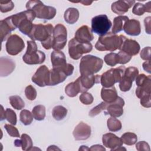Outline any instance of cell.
Wrapping results in <instances>:
<instances>
[{
    "instance_id": "obj_16",
    "label": "cell",
    "mask_w": 151,
    "mask_h": 151,
    "mask_svg": "<svg viewBox=\"0 0 151 151\" xmlns=\"http://www.w3.org/2000/svg\"><path fill=\"white\" fill-rule=\"evenodd\" d=\"M102 142L104 146L110 149L111 150H117V149L123 145L122 139L111 133L103 134Z\"/></svg>"
},
{
    "instance_id": "obj_5",
    "label": "cell",
    "mask_w": 151,
    "mask_h": 151,
    "mask_svg": "<svg viewBox=\"0 0 151 151\" xmlns=\"http://www.w3.org/2000/svg\"><path fill=\"white\" fill-rule=\"evenodd\" d=\"M22 60L25 63L29 65L40 64L44 62L45 54L37 50V45L34 41H27V49Z\"/></svg>"
},
{
    "instance_id": "obj_37",
    "label": "cell",
    "mask_w": 151,
    "mask_h": 151,
    "mask_svg": "<svg viewBox=\"0 0 151 151\" xmlns=\"http://www.w3.org/2000/svg\"><path fill=\"white\" fill-rule=\"evenodd\" d=\"M20 121L25 126L29 125L33 120V116L32 113H31L28 110H22L19 114Z\"/></svg>"
},
{
    "instance_id": "obj_54",
    "label": "cell",
    "mask_w": 151,
    "mask_h": 151,
    "mask_svg": "<svg viewBox=\"0 0 151 151\" xmlns=\"http://www.w3.org/2000/svg\"><path fill=\"white\" fill-rule=\"evenodd\" d=\"M80 2L82 3L84 5H90L93 3V1H81L78 2Z\"/></svg>"
},
{
    "instance_id": "obj_4",
    "label": "cell",
    "mask_w": 151,
    "mask_h": 151,
    "mask_svg": "<svg viewBox=\"0 0 151 151\" xmlns=\"http://www.w3.org/2000/svg\"><path fill=\"white\" fill-rule=\"evenodd\" d=\"M27 10L34 12L36 17L40 19L50 20L54 18L56 9L52 6H46L40 1H29L26 4Z\"/></svg>"
},
{
    "instance_id": "obj_26",
    "label": "cell",
    "mask_w": 151,
    "mask_h": 151,
    "mask_svg": "<svg viewBox=\"0 0 151 151\" xmlns=\"http://www.w3.org/2000/svg\"><path fill=\"white\" fill-rule=\"evenodd\" d=\"M118 97L116 89L114 86L109 88L103 87L101 88V97L104 102L109 104L113 103Z\"/></svg>"
},
{
    "instance_id": "obj_50",
    "label": "cell",
    "mask_w": 151,
    "mask_h": 151,
    "mask_svg": "<svg viewBox=\"0 0 151 151\" xmlns=\"http://www.w3.org/2000/svg\"><path fill=\"white\" fill-rule=\"evenodd\" d=\"M150 20H151L150 17H147L145 18L144 20V23L145 26V31L148 34H150V32H150Z\"/></svg>"
},
{
    "instance_id": "obj_43",
    "label": "cell",
    "mask_w": 151,
    "mask_h": 151,
    "mask_svg": "<svg viewBox=\"0 0 151 151\" xmlns=\"http://www.w3.org/2000/svg\"><path fill=\"white\" fill-rule=\"evenodd\" d=\"M14 7V4L11 1L0 2V11L1 12H7L11 11Z\"/></svg>"
},
{
    "instance_id": "obj_27",
    "label": "cell",
    "mask_w": 151,
    "mask_h": 151,
    "mask_svg": "<svg viewBox=\"0 0 151 151\" xmlns=\"http://www.w3.org/2000/svg\"><path fill=\"white\" fill-rule=\"evenodd\" d=\"M16 147H21L23 150H31L32 147V141L30 136L27 134H22L20 140L17 139L14 142Z\"/></svg>"
},
{
    "instance_id": "obj_20",
    "label": "cell",
    "mask_w": 151,
    "mask_h": 151,
    "mask_svg": "<svg viewBox=\"0 0 151 151\" xmlns=\"http://www.w3.org/2000/svg\"><path fill=\"white\" fill-rule=\"evenodd\" d=\"M124 106V100L118 97L115 101L109 104L107 107V113L113 117H119L123 113V106Z\"/></svg>"
},
{
    "instance_id": "obj_8",
    "label": "cell",
    "mask_w": 151,
    "mask_h": 151,
    "mask_svg": "<svg viewBox=\"0 0 151 151\" xmlns=\"http://www.w3.org/2000/svg\"><path fill=\"white\" fill-rule=\"evenodd\" d=\"M68 54L73 60H78L83 54H86L92 50L93 46L90 42L81 43L74 38L68 42Z\"/></svg>"
},
{
    "instance_id": "obj_2",
    "label": "cell",
    "mask_w": 151,
    "mask_h": 151,
    "mask_svg": "<svg viewBox=\"0 0 151 151\" xmlns=\"http://www.w3.org/2000/svg\"><path fill=\"white\" fill-rule=\"evenodd\" d=\"M14 26L24 34L28 35L31 32L34 24L32 21L36 15L34 11L26 10L10 16Z\"/></svg>"
},
{
    "instance_id": "obj_44",
    "label": "cell",
    "mask_w": 151,
    "mask_h": 151,
    "mask_svg": "<svg viewBox=\"0 0 151 151\" xmlns=\"http://www.w3.org/2000/svg\"><path fill=\"white\" fill-rule=\"evenodd\" d=\"M5 129H6L8 134L11 136V137H20L19 136V133L18 130V129L15 127L12 124H5L4 126Z\"/></svg>"
},
{
    "instance_id": "obj_14",
    "label": "cell",
    "mask_w": 151,
    "mask_h": 151,
    "mask_svg": "<svg viewBox=\"0 0 151 151\" xmlns=\"http://www.w3.org/2000/svg\"><path fill=\"white\" fill-rule=\"evenodd\" d=\"M100 75H81L79 77L76 81L78 84L80 93L86 92L95 84L100 83Z\"/></svg>"
},
{
    "instance_id": "obj_23",
    "label": "cell",
    "mask_w": 151,
    "mask_h": 151,
    "mask_svg": "<svg viewBox=\"0 0 151 151\" xmlns=\"http://www.w3.org/2000/svg\"><path fill=\"white\" fill-rule=\"evenodd\" d=\"M135 4L134 1H117L111 4V11L119 15L125 14L129 11V9Z\"/></svg>"
},
{
    "instance_id": "obj_51",
    "label": "cell",
    "mask_w": 151,
    "mask_h": 151,
    "mask_svg": "<svg viewBox=\"0 0 151 151\" xmlns=\"http://www.w3.org/2000/svg\"><path fill=\"white\" fill-rule=\"evenodd\" d=\"M143 68L145 71H147L149 73H150L151 72V68H150V60H148L147 61H145L143 63Z\"/></svg>"
},
{
    "instance_id": "obj_56",
    "label": "cell",
    "mask_w": 151,
    "mask_h": 151,
    "mask_svg": "<svg viewBox=\"0 0 151 151\" xmlns=\"http://www.w3.org/2000/svg\"><path fill=\"white\" fill-rule=\"evenodd\" d=\"M79 150H90V148L87 147L86 146H81L79 149Z\"/></svg>"
},
{
    "instance_id": "obj_6",
    "label": "cell",
    "mask_w": 151,
    "mask_h": 151,
    "mask_svg": "<svg viewBox=\"0 0 151 151\" xmlns=\"http://www.w3.org/2000/svg\"><path fill=\"white\" fill-rule=\"evenodd\" d=\"M126 68L124 66H120L115 68H111L104 72L100 76V83L102 86L106 88L114 86L115 83L120 81Z\"/></svg>"
},
{
    "instance_id": "obj_11",
    "label": "cell",
    "mask_w": 151,
    "mask_h": 151,
    "mask_svg": "<svg viewBox=\"0 0 151 151\" xmlns=\"http://www.w3.org/2000/svg\"><path fill=\"white\" fill-rule=\"evenodd\" d=\"M136 83L137 87L136 90V96L140 99L142 97L151 94V77L144 74H138L136 77Z\"/></svg>"
},
{
    "instance_id": "obj_34",
    "label": "cell",
    "mask_w": 151,
    "mask_h": 151,
    "mask_svg": "<svg viewBox=\"0 0 151 151\" xmlns=\"http://www.w3.org/2000/svg\"><path fill=\"white\" fill-rule=\"evenodd\" d=\"M120 139H122L123 143L128 146H132L137 142V136L134 133L126 132L122 135Z\"/></svg>"
},
{
    "instance_id": "obj_53",
    "label": "cell",
    "mask_w": 151,
    "mask_h": 151,
    "mask_svg": "<svg viewBox=\"0 0 151 151\" xmlns=\"http://www.w3.org/2000/svg\"><path fill=\"white\" fill-rule=\"evenodd\" d=\"M1 119L0 120L2 121L5 119V111L4 110L3 106H1Z\"/></svg>"
},
{
    "instance_id": "obj_10",
    "label": "cell",
    "mask_w": 151,
    "mask_h": 151,
    "mask_svg": "<svg viewBox=\"0 0 151 151\" xmlns=\"http://www.w3.org/2000/svg\"><path fill=\"white\" fill-rule=\"evenodd\" d=\"M53 47L54 50H61L65 47L67 40V30L65 26L58 24L55 26L53 31Z\"/></svg>"
},
{
    "instance_id": "obj_46",
    "label": "cell",
    "mask_w": 151,
    "mask_h": 151,
    "mask_svg": "<svg viewBox=\"0 0 151 151\" xmlns=\"http://www.w3.org/2000/svg\"><path fill=\"white\" fill-rule=\"evenodd\" d=\"M140 58L143 60H150V47H147L143 48L140 54Z\"/></svg>"
},
{
    "instance_id": "obj_30",
    "label": "cell",
    "mask_w": 151,
    "mask_h": 151,
    "mask_svg": "<svg viewBox=\"0 0 151 151\" xmlns=\"http://www.w3.org/2000/svg\"><path fill=\"white\" fill-rule=\"evenodd\" d=\"M151 12V6H150V1H149L145 4H143L140 2L135 3L133 8L132 9V12L136 15H142L145 12Z\"/></svg>"
},
{
    "instance_id": "obj_45",
    "label": "cell",
    "mask_w": 151,
    "mask_h": 151,
    "mask_svg": "<svg viewBox=\"0 0 151 151\" xmlns=\"http://www.w3.org/2000/svg\"><path fill=\"white\" fill-rule=\"evenodd\" d=\"M119 58V63L120 64H125L130 61L132 58V57L125 53L122 51H120L118 53Z\"/></svg>"
},
{
    "instance_id": "obj_32",
    "label": "cell",
    "mask_w": 151,
    "mask_h": 151,
    "mask_svg": "<svg viewBox=\"0 0 151 151\" xmlns=\"http://www.w3.org/2000/svg\"><path fill=\"white\" fill-rule=\"evenodd\" d=\"M65 93L70 97L76 96L80 93L79 86L77 82L75 81L74 82L68 84L65 88Z\"/></svg>"
},
{
    "instance_id": "obj_35",
    "label": "cell",
    "mask_w": 151,
    "mask_h": 151,
    "mask_svg": "<svg viewBox=\"0 0 151 151\" xmlns=\"http://www.w3.org/2000/svg\"><path fill=\"white\" fill-rule=\"evenodd\" d=\"M107 125L109 130L113 132L119 131L122 126L120 121L113 117H111L107 120Z\"/></svg>"
},
{
    "instance_id": "obj_15",
    "label": "cell",
    "mask_w": 151,
    "mask_h": 151,
    "mask_svg": "<svg viewBox=\"0 0 151 151\" xmlns=\"http://www.w3.org/2000/svg\"><path fill=\"white\" fill-rule=\"evenodd\" d=\"M50 70L45 65L40 66L31 78V80L40 87L48 86Z\"/></svg>"
},
{
    "instance_id": "obj_36",
    "label": "cell",
    "mask_w": 151,
    "mask_h": 151,
    "mask_svg": "<svg viewBox=\"0 0 151 151\" xmlns=\"http://www.w3.org/2000/svg\"><path fill=\"white\" fill-rule=\"evenodd\" d=\"M9 99L11 105L16 110H21L25 106L24 101L19 96H12Z\"/></svg>"
},
{
    "instance_id": "obj_17",
    "label": "cell",
    "mask_w": 151,
    "mask_h": 151,
    "mask_svg": "<svg viewBox=\"0 0 151 151\" xmlns=\"http://www.w3.org/2000/svg\"><path fill=\"white\" fill-rule=\"evenodd\" d=\"M73 134L76 140H85L91 135V127L87 124L81 122L74 128Z\"/></svg>"
},
{
    "instance_id": "obj_1",
    "label": "cell",
    "mask_w": 151,
    "mask_h": 151,
    "mask_svg": "<svg viewBox=\"0 0 151 151\" xmlns=\"http://www.w3.org/2000/svg\"><path fill=\"white\" fill-rule=\"evenodd\" d=\"M126 38L123 35H117L112 32H109L103 36H100L96 43L95 48L100 51L113 52L117 49L119 50Z\"/></svg>"
},
{
    "instance_id": "obj_9",
    "label": "cell",
    "mask_w": 151,
    "mask_h": 151,
    "mask_svg": "<svg viewBox=\"0 0 151 151\" xmlns=\"http://www.w3.org/2000/svg\"><path fill=\"white\" fill-rule=\"evenodd\" d=\"M111 27V22L106 15H97L91 19V30L100 36L106 34Z\"/></svg>"
},
{
    "instance_id": "obj_55",
    "label": "cell",
    "mask_w": 151,
    "mask_h": 151,
    "mask_svg": "<svg viewBox=\"0 0 151 151\" xmlns=\"http://www.w3.org/2000/svg\"><path fill=\"white\" fill-rule=\"evenodd\" d=\"M60 150V149L58 148L56 146H54V145H51V146H50L47 149V150Z\"/></svg>"
},
{
    "instance_id": "obj_38",
    "label": "cell",
    "mask_w": 151,
    "mask_h": 151,
    "mask_svg": "<svg viewBox=\"0 0 151 151\" xmlns=\"http://www.w3.org/2000/svg\"><path fill=\"white\" fill-rule=\"evenodd\" d=\"M104 61L106 64L109 66H115L119 63V58L118 54L110 52L105 55Z\"/></svg>"
},
{
    "instance_id": "obj_48",
    "label": "cell",
    "mask_w": 151,
    "mask_h": 151,
    "mask_svg": "<svg viewBox=\"0 0 151 151\" xmlns=\"http://www.w3.org/2000/svg\"><path fill=\"white\" fill-rule=\"evenodd\" d=\"M136 149L138 151H142V150H150L149 145L147 143H146L145 141H140L136 143Z\"/></svg>"
},
{
    "instance_id": "obj_21",
    "label": "cell",
    "mask_w": 151,
    "mask_h": 151,
    "mask_svg": "<svg viewBox=\"0 0 151 151\" xmlns=\"http://www.w3.org/2000/svg\"><path fill=\"white\" fill-rule=\"evenodd\" d=\"M140 49V45L136 41L126 38L123 42L119 50L132 57L137 55L139 53Z\"/></svg>"
},
{
    "instance_id": "obj_40",
    "label": "cell",
    "mask_w": 151,
    "mask_h": 151,
    "mask_svg": "<svg viewBox=\"0 0 151 151\" xmlns=\"http://www.w3.org/2000/svg\"><path fill=\"white\" fill-rule=\"evenodd\" d=\"M5 119L12 125L17 124V115L15 112L11 109L7 108L5 110Z\"/></svg>"
},
{
    "instance_id": "obj_29",
    "label": "cell",
    "mask_w": 151,
    "mask_h": 151,
    "mask_svg": "<svg viewBox=\"0 0 151 151\" xmlns=\"http://www.w3.org/2000/svg\"><path fill=\"white\" fill-rule=\"evenodd\" d=\"M129 20L127 16L120 15L114 18L113 20V26L112 27V33L116 34L123 29L124 25L126 21Z\"/></svg>"
},
{
    "instance_id": "obj_22",
    "label": "cell",
    "mask_w": 151,
    "mask_h": 151,
    "mask_svg": "<svg viewBox=\"0 0 151 151\" xmlns=\"http://www.w3.org/2000/svg\"><path fill=\"white\" fill-rule=\"evenodd\" d=\"M14 61L6 57H1L0 58V76L6 77L9 75L15 69Z\"/></svg>"
},
{
    "instance_id": "obj_25",
    "label": "cell",
    "mask_w": 151,
    "mask_h": 151,
    "mask_svg": "<svg viewBox=\"0 0 151 151\" xmlns=\"http://www.w3.org/2000/svg\"><path fill=\"white\" fill-rule=\"evenodd\" d=\"M51 61L53 68H62L67 64L65 54L60 50H54L51 52Z\"/></svg>"
},
{
    "instance_id": "obj_13",
    "label": "cell",
    "mask_w": 151,
    "mask_h": 151,
    "mask_svg": "<svg viewBox=\"0 0 151 151\" xmlns=\"http://www.w3.org/2000/svg\"><path fill=\"white\" fill-rule=\"evenodd\" d=\"M5 47L8 54L16 55L23 50L25 47V44L19 36L17 34H13L8 38Z\"/></svg>"
},
{
    "instance_id": "obj_42",
    "label": "cell",
    "mask_w": 151,
    "mask_h": 151,
    "mask_svg": "<svg viewBox=\"0 0 151 151\" xmlns=\"http://www.w3.org/2000/svg\"><path fill=\"white\" fill-rule=\"evenodd\" d=\"M80 101L86 105H89L91 104L94 100L93 96L89 93L87 92H84L82 93V94L79 97Z\"/></svg>"
},
{
    "instance_id": "obj_12",
    "label": "cell",
    "mask_w": 151,
    "mask_h": 151,
    "mask_svg": "<svg viewBox=\"0 0 151 151\" xmlns=\"http://www.w3.org/2000/svg\"><path fill=\"white\" fill-rule=\"evenodd\" d=\"M139 74V70L136 67H129L126 68L124 73L119 81V88L122 91H129L132 86L133 81Z\"/></svg>"
},
{
    "instance_id": "obj_18",
    "label": "cell",
    "mask_w": 151,
    "mask_h": 151,
    "mask_svg": "<svg viewBox=\"0 0 151 151\" xmlns=\"http://www.w3.org/2000/svg\"><path fill=\"white\" fill-rule=\"evenodd\" d=\"M16 27L13 24L11 17H8L0 21V33L2 42L8 40L11 36V33L15 30Z\"/></svg>"
},
{
    "instance_id": "obj_28",
    "label": "cell",
    "mask_w": 151,
    "mask_h": 151,
    "mask_svg": "<svg viewBox=\"0 0 151 151\" xmlns=\"http://www.w3.org/2000/svg\"><path fill=\"white\" fill-rule=\"evenodd\" d=\"M65 21L69 24L76 23L79 18V11L75 8H68L64 12Z\"/></svg>"
},
{
    "instance_id": "obj_52",
    "label": "cell",
    "mask_w": 151,
    "mask_h": 151,
    "mask_svg": "<svg viewBox=\"0 0 151 151\" xmlns=\"http://www.w3.org/2000/svg\"><path fill=\"white\" fill-rule=\"evenodd\" d=\"M90 150H103L105 151L106 149L100 145H95L91 146V147L90 148Z\"/></svg>"
},
{
    "instance_id": "obj_47",
    "label": "cell",
    "mask_w": 151,
    "mask_h": 151,
    "mask_svg": "<svg viewBox=\"0 0 151 151\" xmlns=\"http://www.w3.org/2000/svg\"><path fill=\"white\" fill-rule=\"evenodd\" d=\"M140 104L144 107L150 108L151 107L150 94L146 95L140 98Z\"/></svg>"
},
{
    "instance_id": "obj_41",
    "label": "cell",
    "mask_w": 151,
    "mask_h": 151,
    "mask_svg": "<svg viewBox=\"0 0 151 151\" xmlns=\"http://www.w3.org/2000/svg\"><path fill=\"white\" fill-rule=\"evenodd\" d=\"M25 94L26 97L29 100H34L37 97V91L31 85H28L25 89Z\"/></svg>"
},
{
    "instance_id": "obj_24",
    "label": "cell",
    "mask_w": 151,
    "mask_h": 151,
    "mask_svg": "<svg viewBox=\"0 0 151 151\" xmlns=\"http://www.w3.org/2000/svg\"><path fill=\"white\" fill-rule=\"evenodd\" d=\"M123 29L124 32L129 35L137 36L141 32L140 22L134 19H129L125 23Z\"/></svg>"
},
{
    "instance_id": "obj_3",
    "label": "cell",
    "mask_w": 151,
    "mask_h": 151,
    "mask_svg": "<svg viewBox=\"0 0 151 151\" xmlns=\"http://www.w3.org/2000/svg\"><path fill=\"white\" fill-rule=\"evenodd\" d=\"M103 61L99 57L92 55L83 56L80 63V73L81 75H94L102 68Z\"/></svg>"
},
{
    "instance_id": "obj_7",
    "label": "cell",
    "mask_w": 151,
    "mask_h": 151,
    "mask_svg": "<svg viewBox=\"0 0 151 151\" xmlns=\"http://www.w3.org/2000/svg\"><path fill=\"white\" fill-rule=\"evenodd\" d=\"M54 28L50 24H34L32 29L28 35L32 41L43 42L53 35Z\"/></svg>"
},
{
    "instance_id": "obj_49",
    "label": "cell",
    "mask_w": 151,
    "mask_h": 151,
    "mask_svg": "<svg viewBox=\"0 0 151 151\" xmlns=\"http://www.w3.org/2000/svg\"><path fill=\"white\" fill-rule=\"evenodd\" d=\"M41 45L46 50H50L53 47V36L52 35L46 41L41 42Z\"/></svg>"
},
{
    "instance_id": "obj_39",
    "label": "cell",
    "mask_w": 151,
    "mask_h": 151,
    "mask_svg": "<svg viewBox=\"0 0 151 151\" xmlns=\"http://www.w3.org/2000/svg\"><path fill=\"white\" fill-rule=\"evenodd\" d=\"M109 104V103H106L104 101L101 102L100 104H99V105H97V106H96L93 109H92L90 111L88 115L90 117H94V116H97V114H100L103 110H104L105 109H106Z\"/></svg>"
},
{
    "instance_id": "obj_31",
    "label": "cell",
    "mask_w": 151,
    "mask_h": 151,
    "mask_svg": "<svg viewBox=\"0 0 151 151\" xmlns=\"http://www.w3.org/2000/svg\"><path fill=\"white\" fill-rule=\"evenodd\" d=\"M67 114V109L62 106H55L52 111V115L54 119L60 121L63 120Z\"/></svg>"
},
{
    "instance_id": "obj_19",
    "label": "cell",
    "mask_w": 151,
    "mask_h": 151,
    "mask_svg": "<svg viewBox=\"0 0 151 151\" xmlns=\"http://www.w3.org/2000/svg\"><path fill=\"white\" fill-rule=\"evenodd\" d=\"M74 38L81 43L90 42L94 38L91 29L87 25L80 27L75 33Z\"/></svg>"
},
{
    "instance_id": "obj_33",
    "label": "cell",
    "mask_w": 151,
    "mask_h": 151,
    "mask_svg": "<svg viewBox=\"0 0 151 151\" xmlns=\"http://www.w3.org/2000/svg\"><path fill=\"white\" fill-rule=\"evenodd\" d=\"M32 114L35 120H42L45 117V107L43 105H37L33 108Z\"/></svg>"
}]
</instances>
